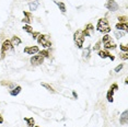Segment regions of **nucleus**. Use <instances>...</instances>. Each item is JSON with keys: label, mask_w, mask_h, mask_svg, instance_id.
Instances as JSON below:
<instances>
[{"label": "nucleus", "mask_w": 128, "mask_h": 127, "mask_svg": "<svg viewBox=\"0 0 128 127\" xmlns=\"http://www.w3.org/2000/svg\"><path fill=\"white\" fill-rule=\"evenodd\" d=\"M96 30L98 32H101V33H110V23L107 21L106 18H101L100 20L98 21V24H96Z\"/></svg>", "instance_id": "obj_1"}, {"label": "nucleus", "mask_w": 128, "mask_h": 127, "mask_svg": "<svg viewBox=\"0 0 128 127\" xmlns=\"http://www.w3.org/2000/svg\"><path fill=\"white\" fill-rule=\"evenodd\" d=\"M36 41L38 43V45H42L44 48H49L52 46L50 38H49V36L46 35V34H40V35L37 36Z\"/></svg>", "instance_id": "obj_2"}, {"label": "nucleus", "mask_w": 128, "mask_h": 127, "mask_svg": "<svg viewBox=\"0 0 128 127\" xmlns=\"http://www.w3.org/2000/svg\"><path fill=\"white\" fill-rule=\"evenodd\" d=\"M74 44L78 48H82L83 47V42H84V36L82 34L81 31H76L74 34Z\"/></svg>", "instance_id": "obj_3"}, {"label": "nucleus", "mask_w": 128, "mask_h": 127, "mask_svg": "<svg viewBox=\"0 0 128 127\" xmlns=\"http://www.w3.org/2000/svg\"><path fill=\"white\" fill-rule=\"evenodd\" d=\"M11 50H13V46L11 44L10 40H6V41H4V43H2V45H1V56H0V58L4 59L6 57V54Z\"/></svg>", "instance_id": "obj_4"}, {"label": "nucleus", "mask_w": 128, "mask_h": 127, "mask_svg": "<svg viewBox=\"0 0 128 127\" xmlns=\"http://www.w3.org/2000/svg\"><path fill=\"white\" fill-rule=\"evenodd\" d=\"M118 90V84L117 83H113L112 86H110V89H108V91H107V93H106V99L107 101H108L110 103H112L113 101H114V92L115 91H117Z\"/></svg>", "instance_id": "obj_5"}, {"label": "nucleus", "mask_w": 128, "mask_h": 127, "mask_svg": "<svg viewBox=\"0 0 128 127\" xmlns=\"http://www.w3.org/2000/svg\"><path fill=\"white\" fill-rule=\"evenodd\" d=\"M105 8L110 12H116L119 9V6L115 0H107V2L105 4Z\"/></svg>", "instance_id": "obj_6"}, {"label": "nucleus", "mask_w": 128, "mask_h": 127, "mask_svg": "<svg viewBox=\"0 0 128 127\" xmlns=\"http://www.w3.org/2000/svg\"><path fill=\"white\" fill-rule=\"evenodd\" d=\"M38 54V53H37ZM44 57L42 56V55H34V56H32L31 57V59H30V62L32 64L33 66H40V65H42L43 62H44Z\"/></svg>", "instance_id": "obj_7"}, {"label": "nucleus", "mask_w": 128, "mask_h": 127, "mask_svg": "<svg viewBox=\"0 0 128 127\" xmlns=\"http://www.w3.org/2000/svg\"><path fill=\"white\" fill-rule=\"evenodd\" d=\"M98 57H101V58H110L112 62H114L115 60V57L113 56L112 54L110 53L108 50H100L98 52Z\"/></svg>", "instance_id": "obj_8"}, {"label": "nucleus", "mask_w": 128, "mask_h": 127, "mask_svg": "<svg viewBox=\"0 0 128 127\" xmlns=\"http://www.w3.org/2000/svg\"><path fill=\"white\" fill-rule=\"evenodd\" d=\"M103 47L105 50H115L116 47H117V45L115 44V42L113 41L112 38H110L108 41H106L105 43H103Z\"/></svg>", "instance_id": "obj_9"}, {"label": "nucleus", "mask_w": 128, "mask_h": 127, "mask_svg": "<svg viewBox=\"0 0 128 127\" xmlns=\"http://www.w3.org/2000/svg\"><path fill=\"white\" fill-rule=\"evenodd\" d=\"M40 52L38 46H26L24 48V53L28 55H35Z\"/></svg>", "instance_id": "obj_10"}, {"label": "nucleus", "mask_w": 128, "mask_h": 127, "mask_svg": "<svg viewBox=\"0 0 128 127\" xmlns=\"http://www.w3.org/2000/svg\"><path fill=\"white\" fill-rule=\"evenodd\" d=\"M92 31H94V26H93L91 23H89V24L86 25L84 30L81 31V32H82V34H83L84 37H90V36H91V32Z\"/></svg>", "instance_id": "obj_11"}, {"label": "nucleus", "mask_w": 128, "mask_h": 127, "mask_svg": "<svg viewBox=\"0 0 128 127\" xmlns=\"http://www.w3.org/2000/svg\"><path fill=\"white\" fill-rule=\"evenodd\" d=\"M23 14H24V18L22 19V22L24 23V24L31 25V16H32V13L31 12H28V11H23Z\"/></svg>", "instance_id": "obj_12"}, {"label": "nucleus", "mask_w": 128, "mask_h": 127, "mask_svg": "<svg viewBox=\"0 0 128 127\" xmlns=\"http://www.w3.org/2000/svg\"><path fill=\"white\" fill-rule=\"evenodd\" d=\"M127 111H124L123 113H122L120 117H119V123H120V125H127L128 123V116H127Z\"/></svg>", "instance_id": "obj_13"}, {"label": "nucleus", "mask_w": 128, "mask_h": 127, "mask_svg": "<svg viewBox=\"0 0 128 127\" xmlns=\"http://www.w3.org/2000/svg\"><path fill=\"white\" fill-rule=\"evenodd\" d=\"M115 28L117 31H126L128 32V23H117L115 25Z\"/></svg>", "instance_id": "obj_14"}, {"label": "nucleus", "mask_w": 128, "mask_h": 127, "mask_svg": "<svg viewBox=\"0 0 128 127\" xmlns=\"http://www.w3.org/2000/svg\"><path fill=\"white\" fill-rule=\"evenodd\" d=\"M10 42H11V44H12V46L14 47V46H19L20 44L22 43V41H21V38H20L19 36H12V38L10 40Z\"/></svg>", "instance_id": "obj_15"}, {"label": "nucleus", "mask_w": 128, "mask_h": 127, "mask_svg": "<svg viewBox=\"0 0 128 127\" xmlns=\"http://www.w3.org/2000/svg\"><path fill=\"white\" fill-rule=\"evenodd\" d=\"M22 91V88L20 86H14L13 89H11L10 90V95H12V96H16L20 92Z\"/></svg>", "instance_id": "obj_16"}, {"label": "nucleus", "mask_w": 128, "mask_h": 127, "mask_svg": "<svg viewBox=\"0 0 128 127\" xmlns=\"http://www.w3.org/2000/svg\"><path fill=\"white\" fill-rule=\"evenodd\" d=\"M40 7V2L38 1H33V2H30L28 4V8H30V11H36L37 8Z\"/></svg>", "instance_id": "obj_17"}, {"label": "nucleus", "mask_w": 128, "mask_h": 127, "mask_svg": "<svg viewBox=\"0 0 128 127\" xmlns=\"http://www.w3.org/2000/svg\"><path fill=\"white\" fill-rule=\"evenodd\" d=\"M24 122H26L28 127H34L35 126V120L33 117H24Z\"/></svg>", "instance_id": "obj_18"}, {"label": "nucleus", "mask_w": 128, "mask_h": 127, "mask_svg": "<svg viewBox=\"0 0 128 127\" xmlns=\"http://www.w3.org/2000/svg\"><path fill=\"white\" fill-rule=\"evenodd\" d=\"M90 53H91V47H86V50H83L82 52V57L84 59H89V57H90Z\"/></svg>", "instance_id": "obj_19"}, {"label": "nucleus", "mask_w": 128, "mask_h": 127, "mask_svg": "<svg viewBox=\"0 0 128 127\" xmlns=\"http://www.w3.org/2000/svg\"><path fill=\"white\" fill-rule=\"evenodd\" d=\"M55 4L58 6V8H59V10L62 11V13H66V4H64V2H60V1H55Z\"/></svg>", "instance_id": "obj_20"}, {"label": "nucleus", "mask_w": 128, "mask_h": 127, "mask_svg": "<svg viewBox=\"0 0 128 127\" xmlns=\"http://www.w3.org/2000/svg\"><path fill=\"white\" fill-rule=\"evenodd\" d=\"M22 28H23V31L26 32V33H28V34H32L34 32L33 28H32V26H31V25H28V24H24Z\"/></svg>", "instance_id": "obj_21"}, {"label": "nucleus", "mask_w": 128, "mask_h": 127, "mask_svg": "<svg viewBox=\"0 0 128 127\" xmlns=\"http://www.w3.org/2000/svg\"><path fill=\"white\" fill-rule=\"evenodd\" d=\"M38 54L40 55H42L44 58H49L50 57V53H49V50H40L38 52Z\"/></svg>", "instance_id": "obj_22"}, {"label": "nucleus", "mask_w": 128, "mask_h": 127, "mask_svg": "<svg viewBox=\"0 0 128 127\" xmlns=\"http://www.w3.org/2000/svg\"><path fill=\"white\" fill-rule=\"evenodd\" d=\"M42 86H44L45 89H47V90H48L49 92H52V93H56V90H54L53 86H49L48 83H44V82H43V83H42Z\"/></svg>", "instance_id": "obj_23"}, {"label": "nucleus", "mask_w": 128, "mask_h": 127, "mask_svg": "<svg viewBox=\"0 0 128 127\" xmlns=\"http://www.w3.org/2000/svg\"><path fill=\"white\" fill-rule=\"evenodd\" d=\"M114 36L116 37V38L120 40V38H123V37L125 36V33H124V32H122V31H117V30H116L114 32Z\"/></svg>", "instance_id": "obj_24"}, {"label": "nucleus", "mask_w": 128, "mask_h": 127, "mask_svg": "<svg viewBox=\"0 0 128 127\" xmlns=\"http://www.w3.org/2000/svg\"><path fill=\"white\" fill-rule=\"evenodd\" d=\"M118 23H127V16H119L118 18Z\"/></svg>", "instance_id": "obj_25"}, {"label": "nucleus", "mask_w": 128, "mask_h": 127, "mask_svg": "<svg viewBox=\"0 0 128 127\" xmlns=\"http://www.w3.org/2000/svg\"><path fill=\"white\" fill-rule=\"evenodd\" d=\"M101 45H102V42L101 41H98L96 43H95V45L93 46V50H101Z\"/></svg>", "instance_id": "obj_26"}, {"label": "nucleus", "mask_w": 128, "mask_h": 127, "mask_svg": "<svg viewBox=\"0 0 128 127\" xmlns=\"http://www.w3.org/2000/svg\"><path fill=\"white\" fill-rule=\"evenodd\" d=\"M119 48H120V50H123L124 53H128V46L126 44H120L119 45Z\"/></svg>", "instance_id": "obj_27"}, {"label": "nucleus", "mask_w": 128, "mask_h": 127, "mask_svg": "<svg viewBox=\"0 0 128 127\" xmlns=\"http://www.w3.org/2000/svg\"><path fill=\"white\" fill-rule=\"evenodd\" d=\"M119 58H120L122 60H128V53L119 54Z\"/></svg>", "instance_id": "obj_28"}, {"label": "nucleus", "mask_w": 128, "mask_h": 127, "mask_svg": "<svg viewBox=\"0 0 128 127\" xmlns=\"http://www.w3.org/2000/svg\"><path fill=\"white\" fill-rule=\"evenodd\" d=\"M110 38H112V37H110V36L108 35V34H105V35H104L103 37H102L101 42H102V43H105L106 41H108V40H110Z\"/></svg>", "instance_id": "obj_29"}, {"label": "nucleus", "mask_w": 128, "mask_h": 127, "mask_svg": "<svg viewBox=\"0 0 128 127\" xmlns=\"http://www.w3.org/2000/svg\"><path fill=\"white\" fill-rule=\"evenodd\" d=\"M123 68H124V64H119L117 67H116V68L114 69V71H115V72H119V71H120Z\"/></svg>", "instance_id": "obj_30"}, {"label": "nucleus", "mask_w": 128, "mask_h": 127, "mask_svg": "<svg viewBox=\"0 0 128 127\" xmlns=\"http://www.w3.org/2000/svg\"><path fill=\"white\" fill-rule=\"evenodd\" d=\"M40 34V32H33V33H32V38H33V40H36L37 36H38Z\"/></svg>", "instance_id": "obj_31"}, {"label": "nucleus", "mask_w": 128, "mask_h": 127, "mask_svg": "<svg viewBox=\"0 0 128 127\" xmlns=\"http://www.w3.org/2000/svg\"><path fill=\"white\" fill-rule=\"evenodd\" d=\"M72 95H74V99H78V94H77V92L76 91H72Z\"/></svg>", "instance_id": "obj_32"}, {"label": "nucleus", "mask_w": 128, "mask_h": 127, "mask_svg": "<svg viewBox=\"0 0 128 127\" xmlns=\"http://www.w3.org/2000/svg\"><path fill=\"white\" fill-rule=\"evenodd\" d=\"M4 123V117L1 116V114H0V124H2Z\"/></svg>", "instance_id": "obj_33"}, {"label": "nucleus", "mask_w": 128, "mask_h": 127, "mask_svg": "<svg viewBox=\"0 0 128 127\" xmlns=\"http://www.w3.org/2000/svg\"><path fill=\"white\" fill-rule=\"evenodd\" d=\"M34 127H40V126H36V125H35V126H34Z\"/></svg>", "instance_id": "obj_34"}]
</instances>
